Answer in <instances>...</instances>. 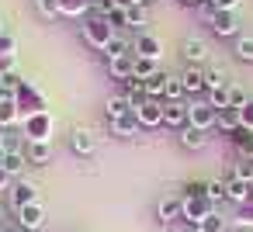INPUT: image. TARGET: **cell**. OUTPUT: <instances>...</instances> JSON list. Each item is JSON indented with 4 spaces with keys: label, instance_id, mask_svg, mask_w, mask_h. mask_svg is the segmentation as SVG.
Here are the masks:
<instances>
[{
    "label": "cell",
    "instance_id": "obj_24",
    "mask_svg": "<svg viewBox=\"0 0 253 232\" xmlns=\"http://www.w3.org/2000/svg\"><path fill=\"white\" fill-rule=\"evenodd\" d=\"M125 25H128V28H139V35H142V28L149 25L146 4H128V7H125Z\"/></svg>",
    "mask_w": 253,
    "mask_h": 232
},
{
    "label": "cell",
    "instance_id": "obj_45",
    "mask_svg": "<svg viewBox=\"0 0 253 232\" xmlns=\"http://www.w3.org/2000/svg\"><path fill=\"white\" fill-rule=\"evenodd\" d=\"M170 232H198L191 222H177V225H170Z\"/></svg>",
    "mask_w": 253,
    "mask_h": 232
},
{
    "label": "cell",
    "instance_id": "obj_42",
    "mask_svg": "<svg viewBox=\"0 0 253 232\" xmlns=\"http://www.w3.org/2000/svg\"><path fill=\"white\" fill-rule=\"evenodd\" d=\"M14 45H18V42H14V35H11V32L0 35V56H14Z\"/></svg>",
    "mask_w": 253,
    "mask_h": 232
},
{
    "label": "cell",
    "instance_id": "obj_1",
    "mask_svg": "<svg viewBox=\"0 0 253 232\" xmlns=\"http://www.w3.org/2000/svg\"><path fill=\"white\" fill-rule=\"evenodd\" d=\"M80 35H84V42H87L90 49L104 52L118 32L111 28V21H108V18H101V14H94V11H90V14H87V21L80 25Z\"/></svg>",
    "mask_w": 253,
    "mask_h": 232
},
{
    "label": "cell",
    "instance_id": "obj_38",
    "mask_svg": "<svg viewBox=\"0 0 253 232\" xmlns=\"http://www.w3.org/2000/svg\"><path fill=\"white\" fill-rule=\"evenodd\" d=\"M229 177H239V180H250V184H253V159H246V156H243V163H236Z\"/></svg>",
    "mask_w": 253,
    "mask_h": 232
},
{
    "label": "cell",
    "instance_id": "obj_23",
    "mask_svg": "<svg viewBox=\"0 0 253 232\" xmlns=\"http://www.w3.org/2000/svg\"><path fill=\"white\" fill-rule=\"evenodd\" d=\"M0 166H4L7 177H18V180H21V173H25V166H28V156H25V153H4Z\"/></svg>",
    "mask_w": 253,
    "mask_h": 232
},
{
    "label": "cell",
    "instance_id": "obj_14",
    "mask_svg": "<svg viewBox=\"0 0 253 232\" xmlns=\"http://www.w3.org/2000/svg\"><path fill=\"white\" fill-rule=\"evenodd\" d=\"M180 83H184V94H187V97L208 94V83H205V70H201V66H187V70L180 73Z\"/></svg>",
    "mask_w": 253,
    "mask_h": 232
},
{
    "label": "cell",
    "instance_id": "obj_21",
    "mask_svg": "<svg viewBox=\"0 0 253 232\" xmlns=\"http://www.w3.org/2000/svg\"><path fill=\"white\" fill-rule=\"evenodd\" d=\"M104 115H108V121L132 115V104H128V97H125V94H111V97H108V104H104Z\"/></svg>",
    "mask_w": 253,
    "mask_h": 232
},
{
    "label": "cell",
    "instance_id": "obj_16",
    "mask_svg": "<svg viewBox=\"0 0 253 232\" xmlns=\"http://www.w3.org/2000/svg\"><path fill=\"white\" fill-rule=\"evenodd\" d=\"M250 194H253V184H250V180L225 177V197H229V201H236V204H250Z\"/></svg>",
    "mask_w": 253,
    "mask_h": 232
},
{
    "label": "cell",
    "instance_id": "obj_39",
    "mask_svg": "<svg viewBox=\"0 0 253 232\" xmlns=\"http://www.w3.org/2000/svg\"><path fill=\"white\" fill-rule=\"evenodd\" d=\"M156 70H160V66H156L153 59H139V56H135V77H139V80H146V77H153Z\"/></svg>",
    "mask_w": 253,
    "mask_h": 232
},
{
    "label": "cell",
    "instance_id": "obj_44",
    "mask_svg": "<svg viewBox=\"0 0 253 232\" xmlns=\"http://www.w3.org/2000/svg\"><path fill=\"white\" fill-rule=\"evenodd\" d=\"M108 21H111V28H115V32H122V28H128V25H125V7H118V11H115V14H111Z\"/></svg>",
    "mask_w": 253,
    "mask_h": 232
},
{
    "label": "cell",
    "instance_id": "obj_30",
    "mask_svg": "<svg viewBox=\"0 0 253 232\" xmlns=\"http://www.w3.org/2000/svg\"><path fill=\"white\" fill-rule=\"evenodd\" d=\"M205 83H208V90L232 87V83H229V70H225V66H211V70H205Z\"/></svg>",
    "mask_w": 253,
    "mask_h": 232
},
{
    "label": "cell",
    "instance_id": "obj_43",
    "mask_svg": "<svg viewBox=\"0 0 253 232\" xmlns=\"http://www.w3.org/2000/svg\"><path fill=\"white\" fill-rule=\"evenodd\" d=\"M236 4H239V0H208L211 11H236Z\"/></svg>",
    "mask_w": 253,
    "mask_h": 232
},
{
    "label": "cell",
    "instance_id": "obj_34",
    "mask_svg": "<svg viewBox=\"0 0 253 232\" xmlns=\"http://www.w3.org/2000/svg\"><path fill=\"white\" fill-rule=\"evenodd\" d=\"M163 101H187L180 77H170V80H167V94H163Z\"/></svg>",
    "mask_w": 253,
    "mask_h": 232
},
{
    "label": "cell",
    "instance_id": "obj_8",
    "mask_svg": "<svg viewBox=\"0 0 253 232\" xmlns=\"http://www.w3.org/2000/svg\"><path fill=\"white\" fill-rule=\"evenodd\" d=\"M156 218H160L163 225H177V222H184V197H177V194L160 197V204H156Z\"/></svg>",
    "mask_w": 253,
    "mask_h": 232
},
{
    "label": "cell",
    "instance_id": "obj_37",
    "mask_svg": "<svg viewBox=\"0 0 253 232\" xmlns=\"http://www.w3.org/2000/svg\"><path fill=\"white\" fill-rule=\"evenodd\" d=\"M35 7H39V14H42V18H49V21L63 14V11H59V0H35Z\"/></svg>",
    "mask_w": 253,
    "mask_h": 232
},
{
    "label": "cell",
    "instance_id": "obj_46",
    "mask_svg": "<svg viewBox=\"0 0 253 232\" xmlns=\"http://www.w3.org/2000/svg\"><path fill=\"white\" fill-rule=\"evenodd\" d=\"M7 184H11V177H7V173H4V166H0V191H4V187H7Z\"/></svg>",
    "mask_w": 253,
    "mask_h": 232
},
{
    "label": "cell",
    "instance_id": "obj_49",
    "mask_svg": "<svg viewBox=\"0 0 253 232\" xmlns=\"http://www.w3.org/2000/svg\"><path fill=\"white\" fill-rule=\"evenodd\" d=\"M0 35H4V25H0Z\"/></svg>",
    "mask_w": 253,
    "mask_h": 232
},
{
    "label": "cell",
    "instance_id": "obj_48",
    "mask_svg": "<svg viewBox=\"0 0 253 232\" xmlns=\"http://www.w3.org/2000/svg\"><path fill=\"white\" fill-rule=\"evenodd\" d=\"M229 232H246V229H229Z\"/></svg>",
    "mask_w": 253,
    "mask_h": 232
},
{
    "label": "cell",
    "instance_id": "obj_7",
    "mask_svg": "<svg viewBox=\"0 0 253 232\" xmlns=\"http://www.w3.org/2000/svg\"><path fill=\"white\" fill-rule=\"evenodd\" d=\"M218 121V111L208 104V101H191V128L198 132H211Z\"/></svg>",
    "mask_w": 253,
    "mask_h": 232
},
{
    "label": "cell",
    "instance_id": "obj_4",
    "mask_svg": "<svg viewBox=\"0 0 253 232\" xmlns=\"http://www.w3.org/2000/svg\"><path fill=\"white\" fill-rule=\"evenodd\" d=\"M205 25L218 35V39H232L239 35V21H236V11H205Z\"/></svg>",
    "mask_w": 253,
    "mask_h": 232
},
{
    "label": "cell",
    "instance_id": "obj_29",
    "mask_svg": "<svg viewBox=\"0 0 253 232\" xmlns=\"http://www.w3.org/2000/svg\"><path fill=\"white\" fill-rule=\"evenodd\" d=\"M118 56H132V42H128L122 32H118V35L111 39V45L104 49V63H108V59H118Z\"/></svg>",
    "mask_w": 253,
    "mask_h": 232
},
{
    "label": "cell",
    "instance_id": "obj_6",
    "mask_svg": "<svg viewBox=\"0 0 253 232\" xmlns=\"http://www.w3.org/2000/svg\"><path fill=\"white\" fill-rule=\"evenodd\" d=\"M7 197H11L14 211H21L25 204H35V201H39V187H35L28 177H21V180H14V184L7 187Z\"/></svg>",
    "mask_w": 253,
    "mask_h": 232
},
{
    "label": "cell",
    "instance_id": "obj_31",
    "mask_svg": "<svg viewBox=\"0 0 253 232\" xmlns=\"http://www.w3.org/2000/svg\"><path fill=\"white\" fill-rule=\"evenodd\" d=\"M167 80H170V77H167L163 70H156L153 77H146V94L156 97V101H163V94H167Z\"/></svg>",
    "mask_w": 253,
    "mask_h": 232
},
{
    "label": "cell",
    "instance_id": "obj_19",
    "mask_svg": "<svg viewBox=\"0 0 253 232\" xmlns=\"http://www.w3.org/2000/svg\"><path fill=\"white\" fill-rule=\"evenodd\" d=\"M111 125V135H118V139H135L139 135V118H135V111L132 115H125V118H115V121H108Z\"/></svg>",
    "mask_w": 253,
    "mask_h": 232
},
{
    "label": "cell",
    "instance_id": "obj_15",
    "mask_svg": "<svg viewBox=\"0 0 253 232\" xmlns=\"http://www.w3.org/2000/svg\"><path fill=\"white\" fill-rule=\"evenodd\" d=\"M135 118H139V125H142V128H160V125H163V101L149 97V101L135 111Z\"/></svg>",
    "mask_w": 253,
    "mask_h": 232
},
{
    "label": "cell",
    "instance_id": "obj_35",
    "mask_svg": "<svg viewBox=\"0 0 253 232\" xmlns=\"http://www.w3.org/2000/svg\"><path fill=\"white\" fill-rule=\"evenodd\" d=\"M215 111H225L229 108V87H222V90H208V97H205Z\"/></svg>",
    "mask_w": 253,
    "mask_h": 232
},
{
    "label": "cell",
    "instance_id": "obj_17",
    "mask_svg": "<svg viewBox=\"0 0 253 232\" xmlns=\"http://www.w3.org/2000/svg\"><path fill=\"white\" fill-rule=\"evenodd\" d=\"M108 73L111 80H132L135 77V56H118V59H108Z\"/></svg>",
    "mask_w": 253,
    "mask_h": 232
},
{
    "label": "cell",
    "instance_id": "obj_13",
    "mask_svg": "<svg viewBox=\"0 0 253 232\" xmlns=\"http://www.w3.org/2000/svg\"><path fill=\"white\" fill-rule=\"evenodd\" d=\"M180 197H184V222H191V225H198L208 211H215V204L208 197H194V194H180Z\"/></svg>",
    "mask_w": 253,
    "mask_h": 232
},
{
    "label": "cell",
    "instance_id": "obj_41",
    "mask_svg": "<svg viewBox=\"0 0 253 232\" xmlns=\"http://www.w3.org/2000/svg\"><path fill=\"white\" fill-rule=\"evenodd\" d=\"M239 125L246 128V132H253V97L246 101V108L239 111Z\"/></svg>",
    "mask_w": 253,
    "mask_h": 232
},
{
    "label": "cell",
    "instance_id": "obj_11",
    "mask_svg": "<svg viewBox=\"0 0 253 232\" xmlns=\"http://www.w3.org/2000/svg\"><path fill=\"white\" fill-rule=\"evenodd\" d=\"M132 56H139V59H153V63H160V56H163V45H160V39L156 35H149V32H142L135 42H132Z\"/></svg>",
    "mask_w": 253,
    "mask_h": 232
},
{
    "label": "cell",
    "instance_id": "obj_20",
    "mask_svg": "<svg viewBox=\"0 0 253 232\" xmlns=\"http://www.w3.org/2000/svg\"><path fill=\"white\" fill-rule=\"evenodd\" d=\"M21 121V111L14 104V97H0V132L4 128H14Z\"/></svg>",
    "mask_w": 253,
    "mask_h": 232
},
{
    "label": "cell",
    "instance_id": "obj_22",
    "mask_svg": "<svg viewBox=\"0 0 253 232\" xmlns=\"http://www.w3.org/2000/svg\"><path fill=\"white\" fill-rule=\"evenodd\" d=\"M25 156H28V163L45 166V163L52 159V142H28V146H25Z\"/></svg>",
    "mask_w": 253,
    "mask_h": 232
},
{
    "label": "cell",
    "instance_id": "obj_32",
    "mask_svg": "<svg viewBox=\"0 0 253 232\" xmlns=\"http://www.w3.org/2000/svg\"><path fill=\"white\" fill-rule=\"evenodd\" d=\"M194 229H198V232H225V218H222V211L215 208V211H208Z\"/></svg>",
    "mask_w": 253,
    "mask_h": 232
},
{
    "label": "cell",
    "instance_id": "obj_18",
    "mask_svg": "<svg viewBox=\"0 0 253 232\" xmlns=\"http://www.w3.org/2000/svg\"><path fill=\"white\" fill-rule=\"evenodd\" d=\"M125 97H128V104H132V111H139L146 101H149V94H146V80H139V77H132V80H125V90H122Z\"/></svg>",
    "mask_w": 253,
    "mask_h": 232
},
{
    "label": "cell",
    "instance_id": "obj_27",
    "mask_svg": "<svg viewBox=\"0 0 253 232\" xmlns=\"http://www.w3.org/2000/svg\"><path fill=\"white\" fill-rule=\"evenodd\" d=\"M25 146H28V139L18 135L14 128H4V132H0V149H4V153H25Z\"/></svg>",
    "mask_w": 253,
    "mask_h": 232
},
{
    "label": "cell",
    "instance_id": "obj_28",
    "mask_svg": "<svg viewBox=\"0 0 253 232\" xmlns=\"http://www.w3.org/2000/svg\"><path fill=\"white\" fill-rule=\"evenodd\" d=\"M90 0H59V11L66 14V18H87L90 14Z\"/></svg>",
    "mask_w": 253,
    "mask_h": 232
},
{
    "label": "cell",
    "instance_id": "obj_3",
    "mask_svg": "<svg viewBox=\"0 0 253 232\" xmlns=\"http://www.w3.org/2000/svg\"><path fill=\"white\" fill-rule=\"evenodd\" d=\"M14 104H18V111H21V121H25L28 115H35V111H45V97L39 94V87H35L32 80H21V87H18V94H14Z\"/></svg>",
    "mask_w": 253,
    "mask_h": 232
},
{
    "label": "cell",
    "instance_id": "obj_12",
    "mask_svg": "<svg viewBox=\"0 0 253 232\" xmlns=\"http://www.w3.org/2000/svg\"><path fill=\"white\" fill-rule=\"evenodd\" d=\"M180 56L187 59V66H201V63L208 59V42L198 39V35H187V39L180 42Z\"/></svg>",
    "mask_w": 253,
    "mask_h": 232
},
{
    "label": "cell",
    "instance_id": "obj_9",
    "mask_svg": "<svg viewBox=\"0 0 253 232\" xmlns=\"http://www.w3.org/2000/svg\"><path fill=\"white\" fill-rule=\"evenodd\" d=\"M70 149H73L77 156H94V153H97V135H94V128L77 125V128L70 132Z\"/></svg>",
    "mask_w": 253,
    "mask_h": 232
},
{
    "label": "cell",
    "instance_id": "obj_33",
    "mask_svg": "<svg viewBox=\"0 0 253 232\" xmlns=\"http://www.w3.org/2000/svg\"><path fill=\"white\" fill-rule=\"evenodd\" d=\"M236 59L239 63H253V35H239L236 39Z\"/></svg>",
    "mask_w": 253,
    "mask_h": 232
},
{
    "label": "cell",
    "instance_id": "obj_10",
    "mask_svg": "<svg viewBox=\"0 0 253 232\" xmlns=\"http://www.w3.org/2000/svg\"><path fill=\"white\" fill-rule=\"evenodd\" d=\"M42 225H45V208H42V201L25 204V208L18 211V229H21V232H39Z\"/></svg>",
    "mask_w": 253,
    "mask_h": 232
},
{
    "label": "cell",
    "instance_id": "obj_40",
    "mask_svg": "<svg viewBox=\"0 0 253 232\" xmlns=\"http://www.w3.org/2000/svg\"><path fill=\"white\" fill-rule=\"evenodd\" d=\"M222 197H225V180H218V177L208 180V201L215 204V201H222Z\"/></svg>",
    "mask_w": 253,
    "mask_h": 232
},
{
    "label": "cell",
    "instance_id": "obj_47",
    "mask_svg": "<svg viewBox=\"0 0 253 232\" xmlns=\"http://www.w3.org/2000/svg\"><path fill=\"white\" fill-rule=\"evenodd\" d=\"M184 7H198V4H208V0H180Z\"/></svg>",
    "mask_w": 253,
    "mask_h": 232
},
{
    "label": "cell",
    "instance_id": "obj_5",
    "mask_svg": "<svg viewBox=\"0 0 253 232\" xmlns=\"http://www.w3.org/2000/svg\"><path fill=\"white\" fill-rule=\"evenodd\" d=\"M163 125L180 132L191 125V101H163Z\"/></svg>",
    "mask_w": 253,
    "mask_h": 232
},
{
    "label": "cell",
    "instance_id": "obj_26",
    "mask_svg": "<svg viewBox=\"0 0 253 232\" xmlns=\"http://www.w3.org/2000/svg\"><path fill=\"white\" fill-rule=\"evenodd\" d=\"M177 139H180V146H184V149H205V146H208V132H198V128H191V125H187V128H180V132H177Z\"/></svg>",
    "mask_w": 253,
    "mask_h": 232
},
{
    "label": "cell",
    "instance_id": "obj_25",
    "mask_svg": "<svg viewBox=\"0 0 253 232\" xmlns=\"http://www.w3.org/2000/svg\"><path fill=\"white\" fill-rule=\"evenodd\" d=\"M243 125H239V111H232V108H225V111H218V121H215V132H222V135H236Z\"/></svg>",
    "mask_w": 253,
    "mask_h": 232
},
{
    "label": "cell",
    "instance_id": "obj_2",
    "mask_svg": "<svg viewBox=\"0 0 253 232\" xmlns=\"http://www.w3.org/2000/svg\"><path fill=\"white\" fill-rule=\"evenodd\" d=\"M21 125H25V139H28V142H49V139H52V128H56V118H52L49 108H45V111L28 115Z\"/></svg>",
    "mask_w": 253,
    "mask_h": 232
},
{
    "label": "cell",
    "instance_id": "obj_36",
    "mask_svg": "<svg viewBox=\"0 0 253 232\" xmlns=\"http://www.w3.org/2000/svg\"><path fill=\"white\" fill-rule=\"evenodd\" d=\"M246 101H250V94H246L243 87H236V83H232V87H229V108H232V111H243V108H246Z\"/></svg>",
    "mask_w": 253,
    "mask_h": 232
}]
</instances>
